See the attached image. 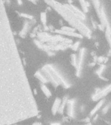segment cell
I'll return each mask as SVG.
<instances>
[{
	"instance_id": "cell-1",
	"label": "cell",
	"mask_w": 111,
	"mask_h": 125,
	"mask_svg": "<svg viewBox=\"0 0 111 125\" xmlns=\"http://www.w3.org/2000/svg\"><path fill=\"white\" fill-rule=\"evenodd\" d=\"M38 114L3 0H0V125H15Z\"/></svg>"
},
{
	"instance_id": "cell-2",
	"label": "cell",
	"mask_w": 111,
	"mask_h": 125,
	"mask_svg": "<svg viewBox=\"0 0 111 125\" xmlns=\"http://www.w3.org/2000/svg\"><path fill=\"white\" fill-rule=\"evenodd\" d=\"M45 2L55 9L62 17L67 21L73 28L77 29L83 37L90 38L91 37V31L82 21L73 12L68 4H61L55 0H45Z\"/></svg>"
},
{
	"instance_id": "cell-3",
	"label": "cell",
	"mask_w": 111,
	"mask_h": 125,
	"mask_svg": "<svg viewBox=\"0 0 111 125\" xmlns=\"http://www.w3.org/2000/svg\"><path fill=\"white\" fill-rule=\"evenodd\" d=\"M42 71L45 73L46 78L48 81H50L55 87L61 85L63 87L68 88L69 85L61 75L55 70V68L51 64H46L42 68Z\"/></svg>"
},
{
	"instance_id": "cell-4",
	"label": "cell",
	"mask_w": 111,
	"mask_h": 125,
	"mask_svg": "<svg viewBox=\"0 0 111 125\" xmlns=\"http://www.w3.org/2000/svg\"><path fill=\"white\" fill-rule=\"evenodd\" d=\"M111 92V84L108 85L107 87H105L102 90H99L97 91L92 96V100L93 101H97L102 99L103 97L107 96L108 93Z\"/></svg>"
},
{
	"instance_id": "cell-5",
	"label": "cell",
	"mask_w": 111,
	"mask_h": 125,
	"mask_svg": "<svg viewBox=\"0 0 111 125\" xmlns=\"http://www.w3.org/2000/svg\"><path fill=\"white\" fill-rule=\"evenodd\" d=\"M85 48H81L79 52V57L77 59V67H76L77 76H79L80 73L81 72L82 64L83 63V59H84V56H85Z\"/></svg>"
},
{
	"instance_id": "cell-6",
	"label": "cell",
	"mask_w": 111,
	"mask_h": 125,
	"mask_svg": "<svg viewBox=\"0 0 111 125\" xmlns=\"http://www.w3.org/2000/svg\"><path fill=\"white\" fill-rule=\"evenodd\" d=\"M56 33H57L60 35H67V36H70V37H76V38H82L83 37V36L80 34V33H77L75 32H71V31H63L62 29L60 30H56Z\"/></svg>"
},
{
	"instance_id": "cell-7",
	"label": "cell",
	"mask_w": 111,
	"mask_h": 125,
	"mask_svg": "<svg viewBox=\"0 0 111 125\" xmlns=\"http://www.w3.org/2000/svg\"><path fill=\"white\" fill-rule=\"evenodd\" d=\"M68 5H69V4H68ZM69 7H70L71 10H72L82 21L85 20V19H86V16H85V14H84L81 11H80L79 9H77V7H75V6L72 5H69Z\"/></svg>"
},
{
	"instance_id": "cell-8",
	"label": "cell",
	"mask_w": 111,
	"mask_h": 125,
	"mask_svg": "<svg viewBox=\"0 0 111 125\" xmlns=\"http://www.w3.org/2000/svg\"><path fill=\"white\" fill-rule=\"evenodd\" d=\"M66 105H67L68 115L70 117H73V114H74V100H68Z\"/></svg>"
},
{
	"instance_id": "cell-9",
	"label": "cell",
	"mask_w": 111,
	"mask_h": 125,
	"mask_svg": "<svg viewBox=\"0 0 111 125\" xmlns=\"http://www.w3.org/2000/svg\"><path fill=\"white\" fill-rule=\"evenodd\" d=\"M62 100L59 98H57L55 100V102L53 104L52 108H51V111L53 115H55L57 113H58V109L60 108V106L61 104Z\"/></svg>"
},
{
	"instance_id": "cell-10",
	"label": "cell",
	"mask_w": 111,
	"mask_h": 125,
	"mask_svg": "<svg viewBox=\"0 0 111 125\" xmlns=\"http://www.w3.org/2000/svg\"><path fill=\"white\" fill-rule=\"evenodd\" d=\"M105 99H101V100L99 101V102L95 106V107L93 108V110H92V111H90L91 115L92 116V115H93L94 114H96L97 111L99 110L100 108H101V106H102L103 105L105 104Z\"/></svg>"
},
{
	"instance_id": "cell-11",
	"label": "cell",
	"mask_w": 111,
	"mask_h": 125,
	"mask_svg": "<svg viewBox=\"0 0 111 125\" xmlns=\"http://www.w3.org/2000/svg\"><path fill=\"white\" fill-rule=\"evenodd\" d=\"M68 102V97L67 96H65L64 98L62 99L61 102V104L60 106V108L58 109V113H59L60 114H62L63 112H64V108H65V106L66 105V103Z\"/></svg>"
},
{
	"instance_id": "cell-12",
	"label": "cell",
	"mask_w": 111,
	"mask_h": 125,
	"mask_svg": "<svg viewBox=\"0 0 111 125\" xmlns=\"http://www.w3.org/2000/svg\"><path fill=\"white\" fill-rule=\"evenodd\" d=\"M35 76H36L40 81L42 82L43 83H46L48 82V80H47L46 76H44L40 71H38V72H36L35 73Z\"/></svg>"
},
{
	"instance_id": "cell-13",
	"label": "cell",
	"mask_w": 111,
	"mask_h": 125,
	"mask_svg": "<svg viewBox=\"0 0 111 125\" xmlns=\"http://www.w3.org/2000/svg\"><path fill=\"white\" fill-rule=\"evenodd\" d=\"M29 23L28 22H26L25 23V24H24V26H23V29H22V30L21 31L20 33V36H21L22 37H24L25 35L27 34V31H29Z\"/></svg>"
},
{
	"instance_id": "cell-14",
	"label": "cell",
	"mask_w": 111,
	"mask_h": 125,
	"mask_svg": "<svg viewBox=\"0 0 111 125\" xmlns=\"http://www.w3.org/2000/svg\"><path fill=\"white\" fill-rule=\"evenodd\" d=\"M41 89L42 91V92L44 93V95H45L47 98H49V97L51 96V91H50V89L47 87V86H46V85H44V83H43V84L41 85Z\"/></svg>"
},
{
	"instance_id": "cell-15",
	"label": "cell",
	"mask_w": 111,
	"mask_h": 125,
	"mask_svg": "<svg viewBox=\"0 0 111 125\" xmlns=\"http://www.w3.org/2000/svg\"><path fill=\"white\" fill-rule=\"evenodd\" d=\"M105 36H106V38L108 40V41L111 38V27L109 23L105 27Z\"/></svg>"
},
{
	"instance_id": "cell-16",
	"label": "cell",
	"mask_w": 111,
	"mask_h": 125,
	"mask_svg": "<svg viewBox=\"0 0 111 125\" xmlns=\"http://www.w3.org/2000/svg\"><path fill=\"white\" fill-rule=\"evenodd\" d=\"M92 3L95 7V9L96 10L97 13L99 11L100 8H101V4H100V1L99 0H92Z\"/></svg>"
},
{
	"instance_id": "cell-17",
	"label": "cell",
	"mask_w": 111,
	"mask_h": 125,
	"mask_svg": "<svg viewBox=\"0 0 111 125\" xmlns=\"http://www.w3.org/2000/svg\"><path fill=\"white\" fill-rule=\"evenodd\" d=\"M79 1L81 5L82 9L84 11V12H88V7L86 6V1H85V0H79Z\"/></svg>"
},
{
	"instance_id": "cell-18",
	"label": "cell",
	"mask_w": 111,
	"mask_h": 125,
	"mask_svg": "<svg viewBox=\"0 0 111 125\" xmlns=\"http://www.w3.org/2000/svg\"><path fill=\"white\" fill-rule=\"evenodd\" d=\"M71 63L73 67L76 68L77 64V56L75 53H73L71 55Z\"/></svg>"
},
{
	"instance_id": "cell-19",
	"label": "cell",
	"mask_w": 111,
	"mask_h": 125,
	"mask_svg": "<svg viewBox=\"0 0 111 125\" xmlns=\"http://www.w3.org/2000/svg\"><path fill=\"white\" fill-rule=\"evenodd\" d=\"M40 20L42 23L44 24V26H46L47 22V16L46 12H42L40 14Z\"/></svg>"
},
{
	"instance_id": "cell-20",
	"label": "cell",
	"mask_w": 111,
	"mask_h": 125,
	"mask_svg": "<svg viewBox=\"0 0 111 125\" xmlns=\"http://www.w3.org/2000/svg\"><path fill=\"white\" fill-rule=\"evenodd\" d=\"M62 30L63 31H71V32H75V29L72 27H67V26H63L61 28Z\"/></svg>"
},
{
	"instance_id": "cell-21",
	"label": "cell",
	"mask_w": 111,
	"mask_h": 125,
	"mask_svg": "<svg viewBox=\"0 0 111 125\" xmlns=\"http://www.w3.org/2000/svg\"><path fill=\"white\" fill-rule=\"evenodd\" d=\"M104 69H105V66H104V65H101V67H99V68H98V70H97L96 74H97V75L100 76V75H101V74L103 73Z\"/></svg>"
},
{
	"instance_id": "cell-22",
	"label": "cell",
	"mask_w": 111,
	"mask_h": 125,
	"mask_svg": "<svg viewBox=\"0 0 111 125\" xmlns=\"http://www.w3.org/2000/svg\"><path fill=\"white\" fill-rule=\"evenodd\" d=\"M79 44H80V42H79V41H77V42H76L75 44H73V45L72 46V49L74 50V51H77L79 46Z\"/></svg>"
},
{
	"instance_id": "cell-23",
	"label": "cell",
	"mask_w": 111,
	"mask_h": 125,
	"mask_svg": "<svg viewBox=\"0 0 111 125\" xmlns=\"http://www.w3.org/2000/svg\"><path fill=\"white\" fill-rule=\"evenodd\" d=\"M97 62L101 63L106 62V61H107V59L106 58V57H99L97 59Z\"/></svg>"
},
{
	"instance_id": "cell-24",
	"label": "cell",
	"mask_w": 111,
	"mask_h": 125,
	"mask_svg": "<svg viewBox=\"0 0 111 125\" xmlns=\"http://www.w3.org/2000/svg\"><path fill=\"white\" fill-rule=\"evenodd\" d=\"M110 106H111V105H110V104H108L106 106H105V108H103L102 110V113L103 114H106L107 111H108V109H109V108H110Z\"/></svg>"
},
{
	"instance_id": "cell-25",
	"label": "cell",
	"mask_w": 111,
	"mask_h": 125,
	"mask_svg": "<svg viewBox=\"0 0 111 125\" xmlns=\"http://www.w3.org/2000/svg\"><path fill=\"white\" fill-rule=\"evenodd\" d=\"M20 15L21 16H23V17L27 18H29V19H32V17L31 16H30V15H26V14H23V13H21Z\"/></svg>"
},
{
	"instance_id": "cell-26",
	"label": "cell",
	"mask_w": 111,
	"mask_h": 125,
	"mask_svg": "<svg viewBox=\"0 0 111 125\" xmlns=\"http://www.w3.org/2000/svg\"><path fill=\"white\" fill-rule=\"evenodd\" d=\"M97 27H99V29H100V30H101V31H104L105 30V27L103 26V25H101V24H100V25H98L97 26Z\"/></svg>"
},
{
	"instance_id": "cell-27",
	"label": "cell",
	"mask_w": 111,
	"mask_h": 125,
	"mask_svg": "<svg viewBox=\"0 0 111 125\" xmlns=\"http://www.w3.org/2000/svg\"><path fill=\"white\" fill-rule=\"evenodd\" d=\"M17 2L18 3V5H22V1L21 0H17Z\"/></svg>"
},
{
	"instance_id": "cell-28",
	"label": "cell",
	"mask_w": 111,
	"mask_h": 125,
	"mask_svg": "<svg viewBox=\"0 0 111 125\" xmlns=\"http://www.w3.org/2000/svg\"><path fill=\"white\" fill-rule=\"evenodd\" d=\"M92 25H93V28H95V29H96V27H97V26H96V24H95V23H94V22H93V20L92 21Z\"/></svg>"
},
{
	"instance_id": "cell-29",
	"label": "cell",
	"mask_w": 111,
	"mask_h": 125,
	"mask_svg": "<svg viewBox=\"0 0 111 125\" xmlns=\"http://www.w3.org/2000/svg\"><path fill=\"white\" fill-rule=\"evenodd\" d=\"M83 121H85V122H90V119H89V118H86V119H85L83 120Z\"/></svg>"
},
{
	"instance_id": "cell-30",
	"label": "cell",
	"mask_w": 111,
	"mask_h": 125,
	"mask_svg": "<svg viewBox=\"0 0 111 125\" xmlns=\"http://www.w3.org/2000/svg\"><path fill=\"white\" fill-rule=\"evenodd\" d=\"M28 1H31V2H32V3H36V2H37V0H28Z\"/></svg>"
},
{
	"instance_id": "cell-31",
	"label": "cell",
	"mask_w": 111,
	"mask_h": 125,
	"mask_svg": "<svg viewBox=\"0 0 111 125\" xmlns=\"http://www.w3.org/2000/svg\"><path fill=\"white\" fill-rule=\"evenodd\" d=\"M32 125H42V123H40V122H35V123H33L32 124Z\"/></svg>"
},
{
	"instance_id": "cell-32",
	"label": "cell",
	"mask_w": 111,
	"mask_h": 125,
	"mask_svg": "<svg viewBox=\"0 0 111 125\" xmlns=\"http://www.w3.org/2000/svg\"><path fill=\"white\" fill-rule=\"evenodd\" d=\"M51 125H61V124L58 122H53V123H51Z\"/></svg>"
},
{
	"instance_id": "cell-33",
	"label": "cell",
	"mask_w": 111,
	"mask_h": 125,
	"mask_svg": "<svg viewBox=\"0 0 111 125\" xmlns=\"http://www.w3.org/2000/svg\"><path fill=\"white\" fill-rule=\"evenodd\" d=\"M109 42V44H110V47H111V38H110V40L108 41Z\"/></svg>"
},
{
	"instance_id": "cell-34",
	"label": "cell",
	"mask_w": 111,
	"mask_h": 125,
	"mask_svg": "<svg viewBox=\"0 0 111 125\" xmlns=\"http://www.w3.org/2000/svg\"><path fill=\"white\" fill-rule=\"evenodd\" d=\"M97 117H98V115H97L96 116L94 117V119H93V120H94V121H96V119H97Z\"/></svg>"
}]
</instances>
